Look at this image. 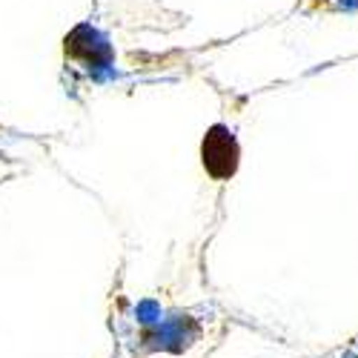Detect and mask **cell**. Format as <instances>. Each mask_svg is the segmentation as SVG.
Masks as SVG:
<instances>
[{"mask_svg": "<svg viewBox=\"0 0 358 358\" xmlns=\"http://www.w3.org/2000/svg\"><path fill=\"white\" fill-rule=\"evenodd\" d=\"M235 161H238V146H235V138L224 129V127H215L203 141V164L213 175H229L235 169Z\"/></svg>", "mask_w": 358, "mask_h": 358, "instance_id": "cell-1", "label": "cell"}]
</instances>
